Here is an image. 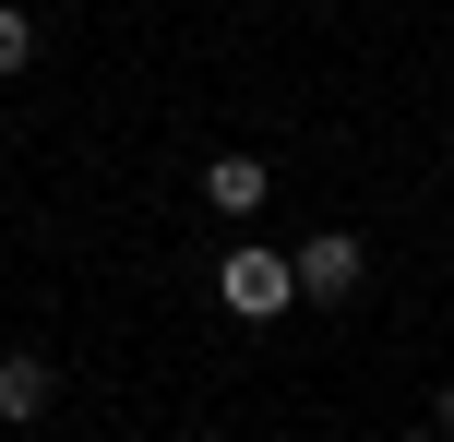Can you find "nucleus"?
Wrapping results in <instances>:
<instances>
[{
  "label": "nucleus",
  "instance_id": "3",
  "mask_svg": "<svg viewBox=\"0 0 454 442\" xmlns=\"http://www.w3.org/2000/svg\"><path fill=\"white\" fill-rule=\"evenodd\" d=\"M263 191H275V180H263V156H215V167H204V204H215V215H239V228L263 215Z\"/></svg>",
  "mask_w": 454,
  "mask_h": 442
},
{
  "label": "nucleus",
  "instance_id": "7",
  "mask_svg": "<svg viewBox=\"0 0 454 442\" xmlns=\"http://www.w3.org/2000/svg\"><path fill=\"white\" fill-rule=\"evenodd\" d=\"M407 442H442V430H407Z\"/></svg>",
  "mask_w": 454,
  "mask_h": 442
},
{
  "label": "nucleus",
  "instance_id": "5",
  "mask_svg": "<svg viewBox=\"0 0 454 442\" xmlns=\"http://www.w3.org/2000/svg\"><path fill=\"white\" fill-rule=\"evenodd\" d=\"M24 60H36V12H12V0H0V84H12Z\"/></svg>",
  "mask_w": 454,
  "mask_h": 442
},
{
  "label": "nucleus",
  "instance_id": "2",
  "mask_svg": "<svg viewBox=\"0 0 454 442\" xmlns=\"http://www.w3.org/2000/svg\"><path fill=\"white\" fill-rule=\"evenodd\" d=\"M299 299H323V311H347V299H359V275H371V252H359V228H311V239H299Z\"/></svg>",
  "mask_w": 454,
  "mask_h": 442
},
{
  "label": "nucleus",
  "instance_id": "1",
  "mask_svg": "<svg viewBox=\"0 0 454 442\" xmlns=\"http://www.w3.org/2000/svg\"><path fill=\"white\" fill-rule=\"evenodd\" d=\"M215 299L239 311V323H287V311H299V263L263 252V239H239V252L215 263Z\"/></svg>",
  "mask_w": 454,
  "mask_h": 442
},
{
  "label": "nucleus",
  "instance_id": "4",
  "mask_svg": "<svg viewBox=\"0 0 454 442\" xmlns=\"http://www.w3.org/2000/svg\"><path fill=\"white\" fill-rule=\"evenodd\" d=\"M48 395H60V371H48V359H24V347L0 359V419H12V430H24V419H48Z\"/></svg>",
  "mask_w": 454,
  "mask_h": 442
},
{
  "label": "nucleus",
  "instance_id": "8",
  "mask_svg": "<svg viewBox=\"0 0 454 442\" xmlns=\"http://www.w3.org/2000/svg\"><path fill=\"white\" fill-rule=\"evenodd\" d=\"M204 442H215V430H204Z\"/></svg>",
  "mask_w": 454,
  "mask_h": 442
},
{
  "label": "nucleus",
  "instance_id": "6",
  "mask_svg": "<svg viewBox=\"0 0 454 442\" xmlns=\"http://www.w3.org/2000/svg\"><path fill=\"white\" fill-rule=\"evenodd\" d=\"M442 442H454V383H442Z\"/></svg>",
  "mask_w": 454,
  "mask_h": 442
}]
</instances>
